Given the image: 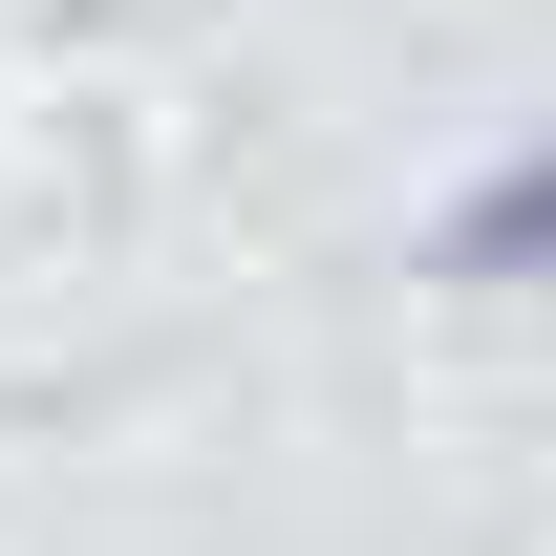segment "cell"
I'll return each instance as SVG.
<instances>
[{
    "label": "cell",
    "mask_w": 556,
    "mask_h": 556,
    "mask_svg": "<svg viewBox=\"0 0 556 556\" xmlns=\"http://www.w3.org/2000/svg\"><path fill=\"white\" fill-rule=\"evenodd\" d=\"M450 257H471V278H556V150H535V172H492V193L450 214Z\"/></svg>",
    "instance_id": "6da1fadb"
}]
</instances>
